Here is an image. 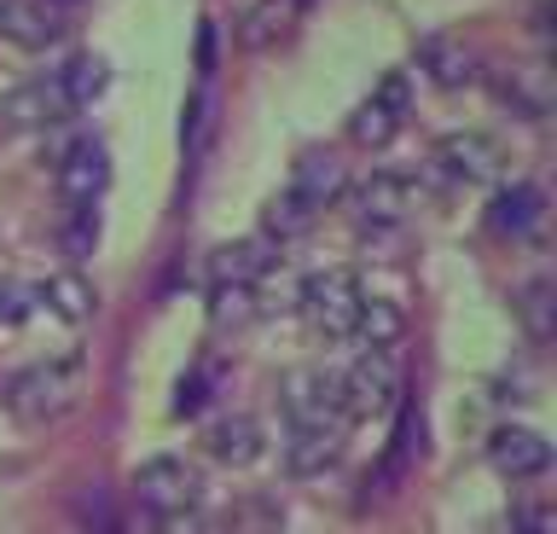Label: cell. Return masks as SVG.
Listing matches in <instances>:
<instances>
[{
    "mask_svg": "<svg viewBox=\"0 0 557 534\" xmlns=\"http://www.w3.org/2000/svg\"><path fill=\"white\" fill-rule=\"evenodd\" d=\"M499 146L487 140V134H447L442 146H435V158H430V175L442 181V186H482V181H494L499 175Z\"/></svg>",
    "mask_w": 557,
    "mask_h": 534,
    "instance_id": "cell-9",
    "label": "cell"
},
{
    "mask_svg": "<svg viewBox=\"0 0 557 534\" xmlns=\"http://www.w3.org/2000/svg\"><path fill=\"white\" fill-rule=\"evenodd\" d=\"M499 105H505V111H517V116H529V123H540V116L552 111V82H546V76H534V71L505 76V82H499Z\"/></svg>",
    "mask_w": 557,
    "mask_h": 534,
    "instance_id": "cell-22",
    "label": "cell"
},
{
    "mask_svg": "<svg viewBox=\"0 0 557 534\" xmlns=\"http://www.w3.org/2000/svg\"><path fill=\"white\" fill-rule=\"evenodd\" d=\"M337 454H343V430H290L285 471L290 476H320L337 464Z\"/></svg>",
    "mask_w": 557,
    "mask_h": 534,
    "instance_id": "cell-19",
    "label": "cell"
},
{
    "mask_svg": "<svg viewBox=\"0 0 557 534\" xmlns=\"http://www.w3.org/2000/svg\"><path fill=\"white\" fill-rule=\"evenodd\" d=\"M343 186H348V169H343V158H337L331 146H308L302 158H296V169H290V193L302 198L308 210H325V203H337Z\"/></svg>",
    "mask_w": 557,
    "mask_h": 534,
    "instance_id": "cell-12",
    "label": "cell"
},
{
    "mask_svg": "<svg viewBox=\"0 0 557 534\" xmlns=\"http://www.w3.org/2000/svg\"><path fill=\"white\" fill-rule=\"evenodd\" d=\"M59 82H64V94H70V105H94V99L104 94V82H111V64H104L99 53H76V59H70L64 64V71H59Z\"/></svg>",
    "mask_w": 557,
    "mask_h": 534,
    "instance_id": "cell-23",
    "label": "cell"
},
{
    "mask_svg": "<svg viewBox=\"0 0 557 534\" xmlns=\"http://www.w3.org/2000/svg\"><path fill=\"white\" fill-rule=\"evenodd\" d=\"M487 221H494L499 238H534L540 221H546V198H540V186L517 181L511 193L494 198V210H487Z\"/></svg>",
    "mask_w": 557,
    "mask_h": 534,
    "instance_id": "cell-17",
    "label": "cell"
},
{
    "mask_svg": "<svg viewBox=\"0 0 557 534\" xmlns=\"http://www.w3.org/2000/svg\"><path fill=\"white\" fill-rule=\"evenodd\" d=\"M0 36L17 47H52L64 36L59 12L41 7V0H0Z\"/></svg>",
    "mask_w": 557,
    "mask_h": 534,
    "instance_id": "cell-15",
    "label": "cell"
},
{
    "mask_svg": "<svg viewBox=\"0 0 557 534\" xmlns=\"http://www.w3.org/2000/svg\"><path fill=\"white\" fill-rule=\"evenodd\" d=\"M407 111H412V76L389 71L372 88V99L355 105V116H348V140H355V146H389L395 128L407 123Z\"/></svg>",
    "mask_w": 557,
    "mask_h": 534,
    "instance_id": "cell-7",
    "label": "cell"
},
{
    "mask_svg": "<svg viewBox=\"0 0 557 534\" xmlns=\"http://www.w3.org/2000/svg\"><path fill=\"white\" fill-rule=\"evenodd\" d=\"M70 511L82 517L87 534H116V517H111V506H104L99 488H76V494H70Z\"/></svg>",
    "mask_w": 557,
    "mask_h": 534,
    "instance_id": "cell-27",
    "label": "cell"
},
{
    "mask_svg": "<svg viewBox=\"0 0 557 534\" xmlns=\"http://www.w3.org/2000/svg\"><path fill=\"white\" fill-rule=\"evenodd\" d=\"M487 459H494L499 476L529 482V476H546L552 471V442L540 436V430L505 424V430H494V442H487Z\"/></svg>",
    "mask_w": 557,
    "mask_h": 534,
    "instance_id": "cell-11",
    "label": "cell"
},
{
    "mask_svg": "<svg viewBox=\"0 0 557 534\" xmlns=\"http://www.w3.org/2000/svg\"><path fill=\"white\" fill-rule=\"evenodd\" d=\"M348 210H355L360 227H395L400 215L418 203V186L407 181V169H372V175L343 186Z\"/></svg>",
    "mask_w": 557,
    "mask_h": 534,
    "instance_id": "cell-6",
    "label": "cell"
},
{
    "mask_svg": "<svg viewBox=\"0 0 557 534\" xmlns=\"http://www.w3.org/2000/svg\"><path fill=\"white\" fill-rule=\"evenodd\" d=\"M59 245L70 256H87L99 245V210H94V203H70V215L59 221Z\"/></svg>",
    "mask_w": 557,
    "mask_h": 534,
    "instance_id": "cell-26",
    "label": "cell"
},
{
    "mask_svg": "<svg viewBox=\"0 0 557 534\" xmlns=\"http://www.w3.org/2000/svg\"><path fill=\"white\" fill-rule=\"evenodd\" d=\"M82 395V355H59V360H35V367L7 377V407L24 424H47L64 419Z\"/></svg>",
    "mask_w": 557,
    "mask_h": 534,
    "instance_id": "cell-1",
    "label": "cell"
},
{
    "mask_svg": "<svg viewBox=\"0 0 557 534\" xmlns=\"http://www.w3.org/2000/svg\"><path fill=\"white\" fill-rule=\"evenodd\" d=\"M76 111L64 94L59 76H35V82H17V88L0 99V123L12 134H41V128H59L64 116Z\"/></svg>",
    "mask_w": 557,
    "mask_h": 534,
    "instance_id": "cell-8",
    "label": "cell"
},
{
    "mask_svg": "<svg viewBox=\"0 0 557 534\" xmlns=\"http://www.w3.org/2000/svg\"><path fill=\"white\" fill-rule=\"evenodd\" d=\"M273 262L268 238H238V245L209 250V285H256Z\"/></svg>",
    "mask_w": 557,
    "mask_h": 534,
    "instance_id": "cell-16",
    "label": "cell"
},
{
    "mask_svg": "<svg viewBox=\"0 0 557 534\" xmlns=\"http://www.w3.org/2000/svg\"><path fill=\"white\" fill-rule=\"evenodd\" d=\"M517 314H522V332H529L534 343H552V332H557V285L529 280L517 290Z\"/></svg>",
    "mask_w": 557,
    "mask_h": 534,
    "instance_id": "cell-21",
    "label": "cell"
},
{
    "mask_svg": "<svg viewBox=\"0 0 557 534\" xmlns=\"http://www.w3.org/2000/svg\"><path fill=\"white\" fill-rule=\"evenodd\" d=\"M209 534H215V529H209Z\"/></svg>",
    "mask_w": 557,
    "mask_h": 534,
    "instance_id": "cell-33",
    "label": "cell"
},
{
    "mask_svg": "<svg viewBox=\"0 0 557 534\" xmlns=\"http://www.w3.org/2000/svg\"><path fill=\"white\" fill-rule=\"evenodd\" d=\"M313 215L320 210H308L296 193H285V198H273L268 210H261V233H268V245H296V238L313 233Z\"/></svg>",
    "mask_w": 557,
    "mask_h": 534,
    "instance_id": "cell-20",
    "label": "cell"
},
{
    "mask_svg": "<svg viewBox=\"0 0 557 534\" xmlns=\"http://www.w3.org/2000/svg\"><path fill=\"white\" fill-rule=\"evenodd\" d=\"M35 290L29 285H17V280H0V325H24L35 314Z\"/></svg>",
    "mask_w": 557,
    "mask_h": 534,
    "instance_id": "cell-28",
    "label": "cell"
},
{
    "mask_svg": "<svg viewBox=\"0 0 557 534\" xmlns=\"http://www.w3.org/2000/svg\"><path fill=\"white\" fill-rule=\"evenodd\" d=\"M278 407H285L290 430H343L348 436L337 372H325V367H296L278 377Z\"/></svg>",
    "mask_w": 557,
    "mask_h": 534,
    "instance_id": "cell-2",
    "label": "cell"
},
{
    "mask_svg": "<svg viewBox=\"0 0 557 534\" xmlns=\"http://www.w3.org/2000/svg\"><path fill=\"white\" fill-rule=\"evenodd\" d=\"M203 454L221 464H250L261 459V424L250 412H221V419L203 424Z\"/></svg>",
    "mask_w": 557,
    "mask_h": 534,
    "instance_id": "cell-14",
    "label": "cell"
},
{
    "mask_svg": "<svg viewBox=\"0 0 557 534\" xmlns=\"http://www.w3.org/2000/svg\"><path fill=\"white\" fill-rule=\"evenodd\" d=\"M41 7H52V12H59V7H76V0H41Z\"/></svg>",
    "mask_w": 557,
    "mask_h": 534,
    "instance_id": "cell-32",
    "label": "cell"
},
{
    "mask_svg": "<svg viewBox=\"0 0 557 534\" xmlns=\"http://www.w3.org/2000/svg\"><path fill=\"white\" fill-rule=\"evenodd\" d=\"M203 389H209V377H203V372H191L186 384L174 389V412H181V419H186V412H198V407H203Z\"/></svg>",
    "mask_w": 557,
    "mask_h": 534,
    "instance_id": "cell-31",
    "label": "cell"
},
{
    "mask_svg": "<svg viewBox=\"0 0 557 534\" xmlns=\"http://www.w3.org/2000/svg\"><path fill=\"white\" fill-rule=\"evenodd\" d=\"M134 499H139V506H151V511H163L174 523V517L198 511L203 471H198V464H186V459H174V454H157V459H146L134 471Z\"/></svg>",
    "mask_w": 557,
    "mask_h": 534,
    "instance_id": "cell-3",
    "label": "cell"
},
{
    "mask_svg": "<svg viewBox=\"0 0 557 534\" xmlns=\"http://www.w3.org/2000/svg\"><path fill=\"white\" fill-rule=\"evenodd\" d=\"M407 332V314L395 302H360V320H355V337L366 349H389V343Z\"/></svg>",
    "mask_w": 557,
    "mask_h": 534,
    "instance_id": "cell-24",
    "label": "cell"
},
{
    "mask_svg": "<svg viewBox=\"0 0 557 534\" xmlns=\"http://www.w3.org/2000/svg\"><path fill=\"white\" fill-rule=\"evenodd\" d=\"M511 529L517 534H552V506H546V499H517V506H511Z\"/></svg>",
    "mask_w": 557,
    "mask_h": 534,
    "instance_id": "cell-30",
    "label": "cell"
},
{
    "mask_svg": "<svg viewBox=\"0 0 557 534\" xmlns=\"http://www.w3.org/2000/svg\"><path fill=\"white\" fill-rule=\"evenodd\" d=\"M337 395H343V419H348V424L372 419V412H389L395 395H400L395 360L383 355V349H366L348 372H337Z\"/></svg>",
    "mask_w": 557,
    "mask_h": 534,
    "instance_id": "cell-4",
    "label": "cell"
},
{
    "mask_svg": "<svg viewBox=\"0 0 557 534\" xmlns=\"http://www.w3.org/2000/svg\"><path fill=\"white\" fill-rule=\"evenodd\" d=\"M111 186V158L99 140H76L59 158V198L64 203H99V193Z\"/></svg>",
    "mask_w": 557,
    "mask_h": 534,
    "instance_id": "cell-13",
    "label": "cell"
},
{
    "mask_svg": "<svg viewBox=\"0 0 557 534\" xmlns=\"http://www.w3.org/2000/svg\"><path fill=\"white\" fill-rule=\"evenodd\" d=\"M418 64H424V76L435 82V88H470V82L482 76V59L476 47H470L465 36H447V29H435V36L418 41Z\"/></svg>",
    "mask_w": 557,
    "mask_h": 534,
    "instance_id": "cell-10",
    "label": "cell"
},
{
    "mask_svg": "<svg viewBox=\"0 0 557 534\" xmlns=\"http://www.w3.org/2000/svg\"><path fill=\"white\" fill-rule=\"evenodd\" d=\"M261 314L256 285H209V320L215 325H250Z\"/></svg>",
    "mask_w": 557,
    "mask_h": 534,
    "instance_id": "cell-25",
    "label": "cell"
},
{
    "mask_svg": "<svg viewBox=\"0 0 557 534\" xmlns=\"http://www.w3.org/2000/svg\"><path fill=\"white\" fill-rule=\"evenodd\" d=\"M116 534H169V517L151 511V506H139V499H128L122 517H116Z\"/></svg>",
    "mask_w": 557,
    "mask_h": 534,
    "instance_id": "cell-29",
    "label": "cell"
},
{
    "mask_svg": "<svg viewBox=\"0 0 557 534\" xmlns=\"http://www.w3.org/2000/svg\"><path fill=\"white\" fill-rule=\"evenodd\" d=\"M360 285H355V273H343V268H325V273H313V280L302 285V314L308 325L320 337H355V320H360Z\"/></svg>",
    "mask_w": 557,
    "mask_h": 534,
    "instance_id": "cell-5",
    "label": "cell"
},
{
    "mask_svg": "<svg viewBox=\"0 0 557 534\" xmlns=\"http://www.w3.org/2000/svg\"><path fill=\"white\" fill-rule=\"evenodd\" d=\"M35 302H41L47 314H59V320H70V325L94 320V308H99V297H94V285H87L82 273H76V268H59V273H47V280H41V290H35Z\"/></svg>",
    "mask_w": 557,
    "mask_h": 534,
    "instance_id": "cell-18",
    "label": "cell"
}]
</instances>
